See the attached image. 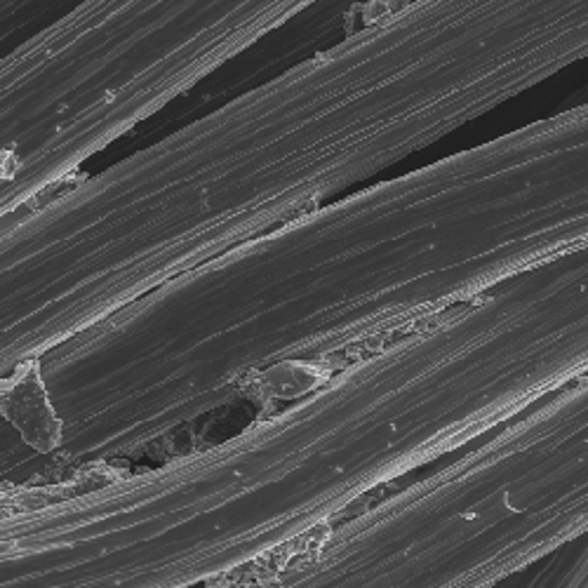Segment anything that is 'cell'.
<instances>
[{
	"label": "cell",
	"mask_w": 588,
	"mask_h": 588,
	"mask_svg": "<svg viewBox=\"0 0 588 588\" xmlns=\"http://www.w3.org/2000/svg\"><path fill=\"white\" fill-rule=\"evenodd\" d=\"M3 412L38 452H48L59 443L61 421L50 405L36 358L19 365L17 372L3 384Z\"/></svg>",
	"instance_id": "1"
},
{
	"label": "cell",
	"mask_w": 588,
	"mask_h": 588,
	"mask_svg": "<svg viewBox=\"0 0 588 588\" xmlns=\"http://www.w3.org/2000/svg\"><path fill=\"white\" fill-rule=\"evenodd\" d=\"M332 372L322 363H280L267 375L259 376V384L264 391L273 394L276 398H299L302 394H309L322 382H328Z\"/></svg>",
	"instance_id": "2"
}]
</instances>
